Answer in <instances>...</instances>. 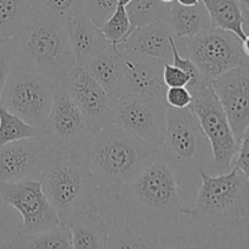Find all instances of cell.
<instances>
[{
    "label": "cell",
    "instance_id": "cell-14",
    "mask_svg": "<svg viewBox=\"0 0 249 249\" xmlns=\"http://www.w3.org/2000/svg\"><path fill=\"white\" fill-rule=\"evenodd\" d=\"M51 157L38 138L0 145V185L39 180Z\"/></svg>",
    "mask_w": 249,
    "mask_h": 249
},
{
    "label": "cell",
    "instance_id": "cell-16",
    "mask_svg": "<svg viewBox=\"0 0 249 249\" xmlns=\"http://www.w3.org/2000/svg\"><path fill=\"white\" fill-rule=\"evenodd\" d=\"M117 50L125 63L129 92L167 105L165 92L168 87L163 79L164 61L118 46Z\"/></svg>",
    "mask_w": 249,
    "mask_h": 249
},
{
    "label": "cell",
    "instance_id": "cell-1",
    "mask_svg": "<svg viewBox=\"0 0 249 249\" xmlns=\"http://www.w3.org/2000/svg\"><path fill=\"white\" fill-rule=\"evenodd\" d=\"M82 152L101 196L113 197L162 156V147L112 125L91 131Z\"/></svg>",
    "mask_w": 249,
    "mask_h": 249
},
{
    "label": "cell",
    "instance_id": "cell-3",
    "mask_svg": "<svg viewBox=\"0 0 249 249\" xmlns=\"http://www.w3.org/2000/svg\"><path fill=\"white\" fill-rule=\"evenodd\" d=\"M12 40L16 65L31 68L56 83L77 65L65 23L38 10L29 7Z\"/></svg>",
    "mask_w": 249,
    "mask_h": 249
},
{
    "label": "cell",
    "instance_id": "cell-38",
    "mask_svg": "<svg viewBox=\"0 0 249 249\" xmlns=\"http://www.w3.org/2000/svg\"><path fill=\"white\" fill-rule=\"evenodd\" d=\"M240 5L242 6L243 11L249 12V0H238Z\"/></svg>",
    "mask_w": 249,
    "mask_h": 249
},
{
    "label": "cell",
    "instance_id": "cell-29",
    "mask_svg": "<svg viewBox=\"0 0 249 249\" xmlns=\"http://www.w3.org/2000/svg\"><path fill=\"white\" fill-rule=\"evenodd\" d=\"M172 49H173V65L178 66L179 68H181L182 71L187 73L190 75V82L186 85L187 89L192 92L198 91V90L204 89L206 87H208L209 84L206 80V78L203 77V74L201 73V71L198 70L195 62L192 60H190L186 56L180 55L179 50L177 48V44H175L174 38H172Z\"/></svg>",
    "mask_w": 249,
    "mask_h": 249
},
{
    "label": "cell",
    "instance_id": "cell-5",
    "mask_svg": "<svg viewBox=\"0 0 249 249\" xmlns=\"http://www.w3.org/2000/svg\"><path fill=\"white\" fill-rule=\"evenodd\" d=\"M39 181L62 224L78 214L99 212L101 194L82 147L51 157Z\"/></svg>",
    "mask_w": 249,
    "mask_h": 249
},
{
    "label": "cell",
    "instance_id": "cell-11",
    "mask_svg": "<svg viewBox=\"0 0 249 249\" xmlns=\"http://www.w3.org/2000/svg\"><path fill=\"white\" fill-rule=\"evenodd\" d=\"M167 105L134 92L114 100V125L162 147L167 126Z\"/></svg>",
    "mask_w": 249,
    "mask_h": 249
},
{
    "label": "cell",
    "instance_id": "cell-9",
    "mask_svg": "<svg viewBox=\"0 0 249 249\" xmlns=\"http://www.w3.org/2000/svg\"><path fill=\"white\" fill-rule=\"evenodd\" d=\"M189 108L198 119L213 152L214 174L225 173L232 168V162L240 142L236 140L225 111L212 85L192 92Z\"/></svg>",
    "mask_w": 249,
    "mask_h": 249
},
{
    "label": "cell",
    "instance_id": "cell-18",
    "mask_svg": "<svg viewBox=\"0 0 249 249\" xmlns=\"http://www.w3.org/2000/svg\"><path fill=\"white\" fill-rule=\"evenodd\" d=\"M90 74L114 100L129 92L126 67L118 53L116 44L90 58L85 65Z\"/></svg>",
    "mask_w": 249,
    "mask_h": 249
},
{
    "label": "cell",
    "instance_id": "cell-17",
    "mask_svg": "<svg viewBox=\"0 0 249 249\" xmlns=\"http://www.w3.org/2000/svg\"><path fill=\"white\" fill-rule=\"evenodd\" d=\"M172 31L167 22H155L134 28L125 40L117 46L172 63Z\"/></svg>",
    "mask_w": 249,
    "mask_h": 249
},
{
    "label": "cell",
    "instance_id": "cell-20",
    "mask_svg": "<svg viewBox=\"0 0 249 249\" xmlns=\"http://www.w3.org/2000/svg\"><path fill=\"white\" fill-rule=\"evenodd\" d=\"M165 22L172 31L177 46L212 27L211 16L202 1L192 6H185L174 0Z\"/></svg>",
    "mask_w": 249,
    "mask_h": 249
},
{
    "label": "cell",
    "instance_id": "cell-8",
    "mask_svg": "<svg viewBox=\"0 0 249 249\" xmlns=\"http://www.w3.org/2000/svg\"><path fill=\"white\" fill-rule=\"evenodd\" d=\"M177 48L180 53H184V56L194 61L209 84L247 58L242 39L232 32L215 27L182 41Z\"/></svg>",
    "mask_w": 249,
    "mask_h": 249
},
{
    "label": "cell",
    "instance_id": "cell-21",
    "mask_svg": "<svg viewBox=\"0 0 249 249\" xmlns=\"http://www.w3.org/2000/svg\"><path fill=\"white\" fill-rule=\"evenodd\" d=\"M66 225L72 235L73 248H108L111 228L100 216L99 212L78 214Z\"/></svg>",
    "mask_w": 249,
    "mask_h": 249
},
{
    "label": "cell",
    "instance_id": "cell-22",
    "mask_svg": "<svg viewBox=\"0 0 249 249\" xmlns=\"http://www.w3.org/2000/svg\"><path fill=\"white\" fill-rule=\"evenodd\" d=\"M202 4L211 16L212 27L230 31L240 36L246 38L245 11L238 0H201Z\"/></svg>",
    "mask_w": 249,
    "mask_h": 249
},
{
    "label": "cell",
    "instance_id": "cell-32",
    "mask_svg": "<svg viewBox=\"0 0 249 249\" xmlns=\"http://www.w3.org/2000/svg\"><path fill=\"white\" fill-rule=\"evenodd\" d=\"M192 102V94L186 87L168 88L165 92V104L173 108H186Z\"/></svg>",
    "mask_w": 249,
    "mask_h": 249
},
{
    "label": "cell",
    "instance_id": "cell-37",
    "mask_svg": "<svg viewBox=\"0 0 249 249\" xmlns=\"http://www.w3.org/2000/svg\"><path fill=\"white\" fill-rule=\"evenodd\" d=\"M246 34H249V12H245V24H243Z\"/></svg>",
    "mask_w": 249,
    "mask_h": 249
},
{
    "label": "cell",
    "instance_id": "cell-36",
    "mask_svg": "<svg viewBox=\"0 0 249 249\" xmlns=\"http://www.w3.org/2000/svg\"><path fill=\"white\" fill-rule=\"evenodd\" d=\"M175 1H178L181 5H185V6H192V5L198 4L201 0H175Z\"/></svg>",
    "mask_w": 249,
    "mask_h": 249
},
{
    "label": "cell",
    "instance_id": "cell-31",
    "mask_svg": "<svg viewBox=\"0 0 249 249\" xmlns=\"http://www.w3.org/2000/svg\"><path fill=\"white\" fill-rule=\"evenodd\" d=\"M15 66L16 57L14 51V40L12 38L0 36V96Z\"/></svg>",
    "mask_w": 249,
    "mask_h": 249
},
{
    "label": "cell",
    "instance_id": "cell-35",
    "mask_svg": "<svg viewBox=\"0 0 249 249\" xmlns=\"http://www.w3.org/2000/svg\"><path fill=\"white\" fill-rule=\"evenodd\" d=\"M242 48H243V53H245L246 57L249 58V34H247L246 38L242 40Z\"/></svg>",
    "mask_w": 249,
    "mask_h": 249
},
{
    "label": "cell",
    "instance_id": "cell-7",
    "mask_svg": "<svg viewBox=\"0 0 249 249\" xmlns=\"http://www.w3.org/2000/svg\"><path fill=\"white\" fill-rule=\"evenodd\" d=\"M57 83L16 65L0 96V106L38 129L45 126L55 100Z\"/></svg>",
    "mask_w": 249,
    "mask_h": 249
},
{
    "label": "cell",
    "instance_id": "cell-24",
    "mask_svg": "<svg viewBox=\"0 0 249 249\" xmlns=\"http://www.w3.org/2000/svg\"><path fill=\"white\" fill-rule=\"evenodd\" d=\"M172 2L162 0H131L125 5L131 28L147 26L155 22H165Z\"/></svg>",
    "mask_w": 249,
    "mask_h": 249
},
{
    "label": "cell",
    "instance_id": "cell-39",
    "mask_svg": "<svg viewBox=\"0 0 249 249\" xmlns=\"http://www.w3.org/2000/svg\"><path fill=\"white\" fill-rule=\"evenodd\" d=\"M130 1H131V0H118V4L125 6V5L128 4V2H130Z\"/></svg>",
    "mask_w": 249,
    "mask_h": 249
},
{
    "label": "cell",
    "instance_id": "cell-6",
    "mask_svg": "<svg viewBox=\"0 0 249 249\" xmlns=\"http://www.w3.org/2000/svg\"><path fill=\"white\" fill-rule=\"evenodd\" d=\"M192 216L213 228H235L249 220V180L238 168L220 174L201 172Z\"/></svg>",
    "mask_w": 249,
    "mask_h": 249
},
{
    "label": "cell",
    "instance_id": "cell-40",
    "mask_svg": "<svg viewBox=\"0 0 249 249\" xmlns=\"http://www.w3.org/2000/svg\"><path fill=\"white\" fill-rule=\"evenodd\" d=\"M163 2H168V4H170V2H173L174 1V0H162Z\"/></svg>",
    "mask_w": 249,
    "mask_h": 249
},
{
    "label": "cell",
    "instance_id": "cell-23",
    "mask_svg": "<svg viewBox=\"0 0 249 249\" xmlns=\"http://www.w3.org/2000/svg\"><path fill=\"white\" fill-rule=\"evenodd\" d=\"M9 247L19 249H70L73 248L72 235L70 228L62 223L50 230L39 232L22 233L17 231Z\"/></svg>",
    "mask_w": 249,
    "mask_h": 249
},
{
    "label": "cell",
    "instance_id": "cell-25",
    "mask_svg": "<svg viewBox=\"0 0 249 249\" xmlns=\"http://www.w3.org/2000/svg\"><path fill=\"white\" fill-rule=\"evenodd\" d=\"M39 131L40 129L0 106V145L23 139L38 138Z\"/></svg>",
    "mask_w": 249,
    "mask_h": 249
},
{
    "label": "cell",
    "instance_id": "cell-15",
    "mask_svg": "<svg viewBox=\"0 0 249 249\" xmlns=\"http://www.w3.org/2000/svg\"><path fill=\"white\" fill-rule=\"evenodd\" d=\"M211 85L240 142L249 126V58L216 78Z\"/></svg>",
    "mask_w": 249,
    "mask_h": 249
},
{
    "label": "cell",
    "instance_id": "cell-28",
    "mask_svg": "<svg viewBox=\"0 0 249 249\" xmlns=\"http://www.w3.org/2000/svg\"><path fill=\"white\" fill-rule=\"evenodd\" d=\"M104 36L111 44H121L131 33L130 21L126 14L125 6L118 5L114 14L100 27Z\"/></svg>",
    "mask_w": 249,
    "mask_h": 249
},
{
    "label": "cell",
    "instance_id": "cell-4",
    "mask_svg": "<svg viewBox=\"0 0 249 249\" xmlns=\"http://www.w3.org/2000/svg\"><path fill=\"white\" fill-rule=\"evenodd\" d=\"M113 198L131 218L143 223L192 216L172 169L160 156Z\"/></svg>",
    "mask_w": 249,
    "mask_h": 249
},
{
    "label": "cell",
    "instance_id": "cell-10",
    "mask_svg": "<svg viewBox=\"0 0 249 249\" xmlns=\"http://www.w3.org/2000/svg\"><path fill=\"white\" fill-rule=\"evenodd\" d=\"M90 133L84 114L63 85L57 83L50 114L45 126L39 131L38 139L53 157L80 148Z\"/></svg>",
    "mask_w": 249,
    "mask_h": 249
},
{
    "label": "cell",
    "instance_id": "cell-34",
    "mask_svg": "<svg viewBox=\"0 0 249 249\" xmlns=\"http://www.w3.org/2000/svg\"><path fill=\"white\" fill-rule=\"evenodd\" d=\"M232 167L238 168L249 180V126L240 140V146L232 162Z\"/></svg>",
    "mask_w": 249,
    "mask_h": 249
},
{
    "label": "cell",
    "instance_id": "cell-30",
    "mask_svg": "<svg viewBox=\"0 0 249 249\" xmlns=\"http://www.w3.org/2000/svg\"><path fill=\"white\" fill-rule=\"evenodd\" d=\"M118 0H85V14L90 19L101 27L118 6Z\"/></svg>",
    "mask_w": 249,
    "mask_h": 249
},
{
    "label": "cell",
    "instance_id": "cell-12",
    "mask_svg": "<svg viewBox=\"0 0 249 249\" xmlns=\"http://www.w3.org/2000/svg\"><path fill=\"white\" fill-rule=\"evenodd\" d=\"M0 199L22 216L18 232L33 233L60 225L57 212L51 206L39 180L0 185Z\"/></svg>",
    "mask_w": 249,
    "mask_h": 249
},
{
    "label": "cell",
    "instance_id": "cell-2",
    "mask_svg": "<svg viewBox=\"0 0 249 249\" xmlns=\"http://www.w3.org/2000/svg\"><path fill=\"white\" fill-rule=\"evenodd\" d=\"M162 157L172 169L184 203L192 209L201 185V172L213 169V152L206 134L191 109H167Z\"/></svg>",
    "mask_w": 249,
    "mask_h": 249
},
{
    "label": "cell",
    "instance_id": "cell-26",
    "mask_svg": "<svg viewBox=\"0 0 249 249\" xmlns=\"http://www.w3.org/2000/svg\"><path fill=\"white\" fill-rule=\"evenodd\" d=\"M29 11V0H0V36L12 38Z\"/></svg>",
    "mask_w": 249,
    "mask_h": 249
},
{
    "label": "cell",
    "instance_id": "cell-19",
    "mask_svg": "<svg viewBox=\"0 0 249 249\" xmlns=\"http://www.w3.org/2000/svg\"><path fill=\"white\" fill-rule=\"evenodd\" d=\"M65 26L77 65L85 66L90 58L111 45L100 27L94 24L85 12L68 19Z\"/></svg>",
    "mask_w": 249,
    "mask_h": 249
},
{
    "label": "cell",
    "instance_id": "cell-33",
    "mask_svg": "<svg viewBox=\"0 0 249 249\" xmlns=\"http://www.w3.org/2000/svg\"><path fill=\"white\" fill-rule=\"evenodd\" d=\"M163 79L168 88L173 87H186L190 82V75L185 71L179 68L173 63L164 62L163 70Z\"/></svg>",
    "mask_w": 249,
    "mask_h": 249
},
{
    "label": "cell",
    "instance_id": "cell-27",
    "mask_svg": "<svg viewBox=\"0 0 249 249\" xmlns=\"http://www.w3.org/2000/svg\"><path fill=\"white\" fill-rule=\"evenodd\" d=\"M29 7L48 14L66 23L85 12V0H29Z\"/></svg>",
    "mask_w": 249,
    "mask_h": 249
},
{
    "label": "cell",
    "instance_id": "cell-13",
    "mask_svg": "<svg viewBox=\"0 0 249 249\" xmlns=\"http://www.w3.org/2000/svg\"><path fill=\"white\" fill-rule=\"evenodd\" d=\"M70 96L82 111L90 131L101 130L114 125V99L90 74L85 66L75 67L61 82Z\"/></svg>",
    "mask_w": 249,
    "mask_h": 249
}]
</instances>
